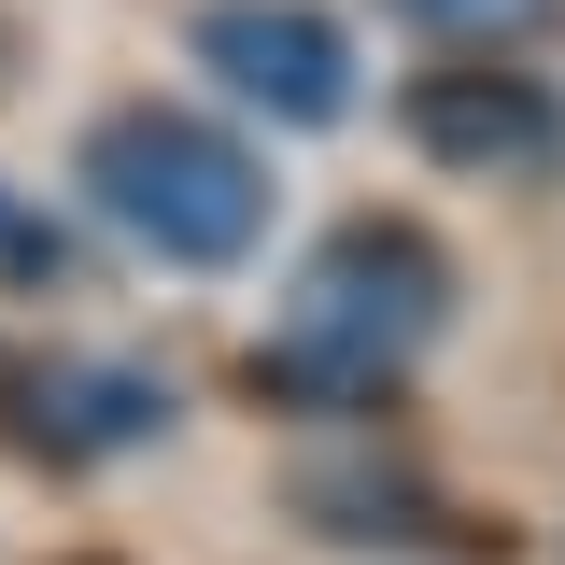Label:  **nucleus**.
<instances>
[{
    "instance_id": "nucleus-1",
    "label": "nucleus",
    "mask_w": 565,
    "mask_h": 565,
    "mask_svg": "<svg viewBox=\"0 0 565 565\" xmlns=\"http://www.w3.org/2000/svg\"><path fill=\"white\" fill-rule=\"evenodd\" d=\"M438 326H452V255L424 241L411 212H353L297 269L282 340L255 353V396H282V411H367Z\"/></svg>"
},
{
    "instance_id": "nucleus-2",
    "label": "nucleus",
    "mask_w": 565,
    "mask_h": 565,
    "mask_svg": "<svg viewBox=\"0 0 565 565\" xmlns=\"http://www.w3.org/2000/svg\"><path fill=\"white\" fill-rule=\"evenodd\" d=\"M71 184L128 226L156 269H241L255 241H269V170H255V141H226L212 114L184 99H114L85 156H71Z\"/></svg>"
},
{
    "instance_id": "nucleus-3",
    "label": "nucleus",
    "mask_w": 565,
    "mask_h": 565,
    "mask_svg": "<svg viewBox=\"0 0 565 565\" xmlns=\"http://www.w3.org/2000/svg\"><path fill=\"white\" fill-rule=\"evenodd\" d=\"M199 71L241 114H269V128H340L353 114V43H340V14H311V0H212Z\"/></svg>"
},
{
    "instance_id": "nucleus-4",
    "label": "nucleus",
    "mask_w": 565,
    "mask_h": 565,
    "mask_svg": "<svg viewBox=\"0 0 565 565\" xmlns=\"http://www.w3.org/2000/svg\"><path fill=\"white\" fill-rule=\"evenodd\" d=\"M411 141L438 170H481V184H523V170H565V99L509 57H452V71H411Z\"/></svg>"
},
{
    "instance_id": "nucleus-5",
    "label": "nucleus",
    "mask_w": 565,
    "mask_h": 565,
    "mask_svg": "<svg viewBox=\"0 0 565 565\" xmlns=\"http://www.w3.org/2000/svg\"><path fill=\"white\" fill-rule=\"evenodd\" d=\"M156 424H170V382H156V367H114V353H57V367H14V382H0V438L43 452V467L141 452Z\"/></svg>"
},
{
    "instance_id": "nucleus-6",
    "label": "nucleus",
    "mask_w": 565,
    "mask_h": 565,
    "mask_svg": "<svg viewBox=\"0 0 565 565\" xmlns=\"http://www.w3.org/2000/svg\"><path fill=\"white\" fill-rule=\"evenodd\" d=\"M297 509H311L326 537H438V523H424V494L396 481V467H311Z\"/></svg>"
},
{
    "instance_id": "nucleus-7",
    "label": "nucleus",
    "mask_w": 565,
    "mask_h": 565,
    "mask_svg": "<svg viewBox=\"0 0 565 565\" xmlns=\"http://www.w3.org/2000/svg\"><path fill=\"white\" fill-rule=\"evenodd\" d=\"M424 43H467V57H494V43H523V29H552L565 0H396Z\"/></svg>"
},
{
    "instance_id": "nucleus-8",
    "label": "nucleus",
    "mask_w": 565,
    "mask_h": 565,
    "mask_svg": "<svg viewBox=\"0 0 565 565\" xmlns=\"http://www.w3.org/2000/svg\"><path fill=\"white\" fill-rule=\"evenodd\" d=\"M0 269H14V282H57V269H71V241L43 226V212H14V199H0Z\"/></svg>"
}]
</instances>
